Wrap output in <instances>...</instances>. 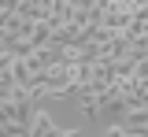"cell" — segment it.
<instances>
[{
    "mask_svg": "<svg viewBox=\"0 0 148 137\" xmlns=\"http://www.w3.org/2000/svg\"><path fill=\"white\" fill-rule=\"evenodd\" d=\"M59 130H56V122H52V115L45 111V108H37V115H34V122H30V137H56Z\"/></svg>",
    "mask_w": 148,
    "mask_h": 137,
    "instance_id": "obj_1",
    "label": "cell"
}]
</instances>
